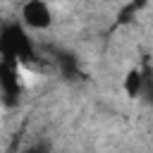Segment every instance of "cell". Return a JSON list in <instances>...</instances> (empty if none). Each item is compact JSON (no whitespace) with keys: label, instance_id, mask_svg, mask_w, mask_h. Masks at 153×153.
Segmentation results:
<instances>
[{"label":"cell","instance_id":"cell-5","mask_svg":"<svg viewBox=\"0 0 153 153\" xmlns=\"http://www.w3.org/2000/svg\"><path fill=\"white\" fill-rule=\"evenodd\" d=\"M151 105H153V88H151Z\"/></svg>","mask_w":153,"mask_h":153},{"label":"cell","instance_id":"cell-3","mask_svg":"<svg viewBox=\"0 0 153 153\" xmlns=\"http://www.w3.org/2000/svg\"><path fill=\"white\" fill-rule=\"evenodd\" d=\"M0 91L7 103H14L22 93V81H19V67L5 62L0 67Z\"/></svg>","mask_w":153,"mask_h":153},{"label":"cell","instance_id":"cell-4","mask_svg":"<svg viewBox=\"0 0 153 153\" xmlns=\"http://www.w3.org/2000/svg\"><path fill=\"white\" fill-rule=\"evenodd\" d=\"M124 91H127V96H131V98H136V96L143 91V76H141V72L131 69V72L124 76Z\"/></svg>","mask_w":153,"mask_h":153},{"label":"cell","instance_id":"cell-1","mask_svg":"<svg viewBox=\"0 0 153 153\" xmlns=\"http://www.w3.org/2000/svg\"><path fill=\"white\" fill-rule=\"evenodd\" d=\"M0 55L10 65L29 62L33 57V45H31V38L26 36L24 26L10 24V26L2 29V33H0Z\"/></svg>","mask_w":153,"mask_h":153},{"label":"cell","instance_id":"cell-2","mask_svg":"<svg viewBox=\"0 0 153 153\" xmlns=\"http://www.w3.org/2000/svg\"><path fill=\"white\" fill-rule=\"evenodd\" d=\"M22 19L31 29H48L53 24V12H50V7L45 2L31 0V2L22 5Z\"/></svg>","mask_w":153,"mask_h":153}]
</instances>
